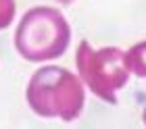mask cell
Wrapping results in <instances>:
<instances>
[{
  "mask_svg": "<svg viewBox=\"0 0 146 129\" xmlns=\"http://www.w3.org/2000/svg\"><path fill=\"white\" fill-rule=\"evenodd\" d=\"M77 67L86 83L102 100L115 104V92L127 81L129 69L125 63V54L117 48H104L94 52L88 42H82L77 52Z\"/></svg>",
  "mask_w": 146,
  "mask_h": 129,
  "instance_id": "1",
  "label": "cell"
},
{
  "mask_svg": "<svg viewBox=\"0 0 146 129\" xmlns=\"http://www.w3.org/2000/svg\"><path fill=\"white\" fill-rule=\"evenodd\" d=\"M34 87H38L40 96H31L34 106L40 114H56L63 119L77 117L84 104V92L79 81L63 69L40 71Z\"/></svg>",
  "mask_w": 146,
  "mask_h": 129,
  "instance_id": "2",
  "label": "cell"
},
{
  "mask_svg": "<svg viewBox=\"0 0 146 129\" xmlns=\"http://www.w3.org/2000/svg\"><path fill=\"white\" fill-rule=\"evenodd\" d=\"M25 27H29V44L21 48L34 58H50L65 50L69 40V29L65 19L56 11H36L29 19H25Z\"/></svg>",
  "mask_w": 146,
  "mask_h": 129,
  "instance_id": "3",
  "label": "cell"
},
{
  "mask_svg": "<svg viewBox=\"0 0 146 129\" xmlns=\"http://www.w3.org/2000/svg\"><path fill=\"white\" fill-rule=\"evenodd\" d=\"M125 63H127V69L138 73L140 77H146V42L134 46L125 54Z\"/></svg>",
  "mask_w": 146,
  "mask_h": 129,
  "instance_id": "4",
  "label": "cell"
},
{
  "mask_svg": "<svg viewBox=\"0 0 146 129\" xmlns=\"http://www.w3.org/2000/svg\"><path fill=\"white\" fill-rule=\"evenodd\" d=\"M63 2H71V0H63Z\"/></svg>",
  "mask_w": 146,
  "mask_h": 129,
  "instance_id": "5",
  "label": "cell"
},
{
  "mask_svg": "<svg viewBox=\"0 0 146 129\" xmlns=\"http://www.w3.org/2000/svg\"><path fill=\"white\" fill-rule=\"evenodd\" d=\"M144 123H146V114H144Z\"/></svg>",
  "mask_w": 146,
  "mask_h": 129,
  "instance_id": "6",
  "label": "cell"
}]
</instances>
